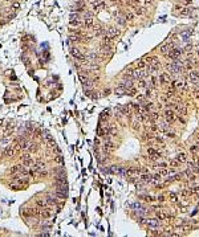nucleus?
<instances>
[{"instance_id": "31", "label": "nucleus", "mask_w": 199, "mask_h": 237, "mask_svg": "<svg viewBox=\"0 0 199 237\" xmlns=\"http://www.w3.org/2000/svg\"><path fill=\"white\" fill-rule=\"evenodd\" d=\"M137 65H138V68H139V69H143V68L146 66V61H143V60H139Z\"/></svg>"}, {"instance_id": "22", "label": "nucleus", "mask_w": 199, "mask_h": 237, "mask_svg": "<svg viewBox=\"0 0 199 237\" xmlns=\"http://www.w3.org/2000/svg\"><path fill=\"white\" fill-rule=\"evenodd\" d=\"M85 27H86V28L93 27V17H88V19H85Z\"/></svg>"}, {"instance_id": "52", "label": "nucleus", "mask_w": 199, "mask_h": 237, "mask_svg": "<svg viewBox=\"0 0 199 237\" xmlns=\"http://www.w3.org/2000/svg\"><path fill=\"white\" fill-rule=\"evenodd\" d=\"M159 167H161V168H166V167H167V164H166V163H159Z\"/></svg>"}, {"instance_id": "6", "label": "nucleus", "mask_w": 199, "mask_h": 237, "mask_svg": "<svg viewBox=\"0 0 199 237\" xmlns=\"http://www.w3.org/2000/svg\"><path fill=\"white\" fill-rule=\"evenodd\" d=\"M118 33H119V32H118V29H117V28H114V27H110V28H108V29H106V34H108L110 39L115 37Z\"/></svg>"}, {"instance_id": "18", "label": "nucleus", "mask_w": 199, "mask_h": 237, "mask_svg": "<svg viewBox=\"0 0 199 237\" xmlns=\"http://www.w3.org/2000/svg\"><path fill=\"white\" fill-rule=\"evenodd\" d=\"M159 81H161V82H170V77L166 73H163V74L159 76Z\"/></svg>"}, {"instance_id": "13", "label": "nucleus", "mask_w": 199, "mask_h": 237, "mask_svg": "<svg viewBox=\"0 0 199 237\" xmlns=\"http://www.w3.org/2000/svg\"><path fill=\"white\" fill-rule=\"evenodd\" d=\"M157 217H158L159 220H166V219H167L169 216H167V213H165L163 211H161V209H159L158 212H157Z\"/></svg>"}, {"instance_id": "3", "label": "nucleus", "mask_w": 199, "mask_h": 237, "mask_svg": "<svg viewBox=\"0 0 199 237\" xmlns=\"http://www.w3.org/2000/svg\"><path fill=\"white\" fill-rule=\"evenodd\" d=\"M21 160H23L24 166H32V164H33V159H32V156H31L29 154L21 155Z\"/></svg>"}, {"instance_id": "40", "label": "nucleus", "mask_w": 199, "mask_h": 237, "mask_svg": "<svg viewBox=\"0 0 199 237\" xmlns=\"http://www.w3.org/2000/svg\"><path fill=\"white\" fill-rule=\"evenodd\" d=\"M0 143H3V144H8V143H9V139L7 138V135H5L3 139H0Z\"/></svg>"}, {"instance_id": "17", "label": "nucleus", "mask_w": 199, "mask_h": 237, "mask_svg": "<svg viewBox=\"0 0 199 237\" xmlns=\"http://www.w3.org/2000/svg\"><path fill=\"white\" fill-rule=\"evenodd\" d=\"M114 93L118 94V95H122V94H126V89H124V87H121V86H117Z\"/></svg>"}, {"instance_id": "53", "label": "nucleus", "mask_w": 199, "mask_h": 237, "mask_svg": "<svg viewBox=\"0 0 199 237\" xmlns=\"http://www.w3.org/2000/svg\"><path fill=\"white\" fill-rule=\"evenodd\" d=\"M157 199H158L159 201H163V200H165V196H158Z\"/></svg>"}, {"instance_id": "20", "label": "nucleus", "mask_w": 199, "mask_h": 237, "mask_svg": "<svg viewBox=\"0 0 199 237\" xmlns=\"http://www.w3.org/2000/svg\"><path fill=\"white\" fill-rule=\"evenodd\" d=\"M138 174H141L139 168H130V170H128V175H138Z\"/></svg>"}, {"instance_id": "24", "label": "nucleus", "mask_w": 199, "mask_h": 237, "mask_svg": "<svg viewBox=\"0 0 199 237\" xmlns=\"http://www.w3.org/2000/svg\"><path fill=\"white\" fill-rule=\"evenodd\" d=\"M190 13H191V8H183V9H181V15L182 16H187Z\"/></svg>"}, {"instance_id": "48", "label": "nucleus", "mask_w": 199, "mask_h": 237, "mask_svg": "<svg viewBox=\"0 0 199 237\" xmlns=\"http://www.w3.org/2000/svg\"><path fill=\"white\" fill-rule=\"evenodd\" d=\"M159 174H161V176H162V175H169V171H167V170H165V168H162Z\"/></svg>"}, {"instance_id": "2", "label": "nucleus", "mask_w": 199, "mask_h": 237, "mask_svg": "<svg viewBox=\"0 0 199 237\" xmlns=\"http://www.w3.org/2000/svg\"><path fill=\"white\" fill-rule=\"evenodd\" d=\"M17 152H19V151L13 147V144H9V146L4 150V155H5V156H9V158H13Z\"/></svg>"}, {"instance_id": "54", "label": "nucleus", "mask_w": 199, "mask_h": 237, "mask_svg": "<svg viewBox=\"0 0 199 237\" xmlns=\"http://www.w3.org/2000/svg\"><path fill=\"white\" fill-rule=\"evenodd\" d=\"M153 0H146V3H151Z\"/></svg>"}, {"instance_id": "7", "label": "nucleus", "mask_w": 199, "mask_h": 237, "mask_svg": "<svg viewBox=\"0 0 199 237\" xmlns=\"http://www.w3.org/2000/svg\"><path fill=\"white\" fill-rule=\"evenodd\" d=\"M146 224H147L150 228H158L159 227V220H157V219H149V220H146Z\"/></svg>"}, {"instance_id": "46", "label": "nucleus", "mask_w": 199, "mask_h": 237, "mask_svg": "<svg viewBox=\"0 0 199 237\" xmlns=\"http://www.w3.org/2000/svg\"><path fill=\"white\" fill-rule=\"evenodd\" d=\"M170 200H171V201H177V200H178V199H177V195L171 192V194H170Z\"/></svg>"}, {"instance_id": "43", "label": "nucleus", "mask_w": 199, "mask_h": 237, "mask_svg": "<svg viewBox=\"0 0 199 237\" xmlns=\"http://www.w3.org/2000/svg\"><path fill=\"white\" fill-rule=\"evenodd\" d=\"M146 85H147V84H146L145 81H143V78H142V80H139V84H138L139 87H146Z\"/></svg>"}, {"instance_id": "56", "label": "nucleus", "mask_w": 199, "mask_h": 237, "mask_svg": "<svg viewBox=\"0 0 199 237\" xmlns=\"http://www.w3.org/2000/svg\"><path fill=\"white\" fill-rule=\"evenodd\" d=\"M198 53H199V52H198Z\"/></svg>"}, {"instance_id": "30", "label": "nucleus", "mask_w": 199, "mask_h": 237, "mask_svg": "<svg viewBox=\"0 0 199 237\" xmlns=\"http://www.w3.org/2000/svg\"><path fill=\"white\" fill-rule=\"evenodd\" d=\"M71 20H80V13L78 12H74L71 15Z\"/></svg>"}, {"instance_id": "4", "label": "nucleus", "mask_w": 199, "mask_h": 237, "mask_svg": "<svg viewBox=\"0 0 199 237\" xmlns=\"http://www.w3.org/2000/svg\"><path fill=\"white\" fill-rule=\"evenodd\" d=\"M147 154H149V156H150L151 160H155V159H159V158H161V154L157 150H154V148H147Z\"/></svg>"}, {"instance_id": "5", "label": "nucleus", "mask_w": 199, "mask_h": 237, "mask_svg": "<svg viewBox=\"0 0 199 237\" xmlns=\"http://www.w3.org/2000/svg\"><path fill=\"white\" fill-rule=\"evenodd\" d=\"M146 74H147V72H143V70H133V77L134 78H137V80H142L143 77H146Z\"/></svg>"}, {"instance_id": "34", "label": "nucleus", "mask_w": 199, "mask_h": 237, "mask_svg": "<svg viewBox=\"0 0 199 237\" xmlns=\"http://www.w3.org/2000/svg\"><path fill=\"white\" fill-rule=\"evenodd\" d=\"M110 41H111V39L108 36V34H106V36L104 37V44H105V45H109V44H110Z\"/></svg>"}, {"instance_id": "14", "label": "nucleus", "mask_w": 199, "mask_h": 237, "mask_svg": "<svg viewBox=\"0 0 199 237\" xmlns=\"http://www.w3.org/2000/svg\"><path fill=\"white\" fill-rule=\"evenodd\" d=\"M36 203H37V205H39V207H41V208L48 207V203H47V200H45V199H37Z\"/></svg>"}, {"instance_id": "35", "label": "nucleus", "mask_w": 199, "mask_h": 237, "mask_svg": "<svg viewBox=\"0 0 199 237\" xmlns=\"http://www.w3.org/2000/svg\"><path fill=\"white\" fill-rule=\"evenodd\" d=\"M109 113H110V110H109V109H106V110H104V111H102V114H101V118H102V119H104L105 117H109Z\"/></svg>"}, {"instance_id": "44", "label": "nucleus", "mask_w": 199, "mask_h": 237, "mask_svg": "<svg viewBox=\"0 0 199 237\" xmlns=\"http://www.w3.org/2000/svg\"><path fill=\"white\" fill-rule=\"evenodd\" d=\"M115 134H117V130H115L114 127L109 129V135H115Z\"/></svg>"}, {"instance_id": "55", "label": "nucleus", "mask_w": 199, "mask_h": 237, "mask_svg": "<svg viewBox=\"0 0 199 237\" xmlns=\"http://www.w3.org/2000/svg\"><path fill=\"white\" fill-rule=\"evenodd\" d=\"M186 1H187V3H190V0H186Z\"/></svg>"}, {"instance_id": "15", "label": "nucleus", "mask_w": 199, "mask_h": 237, "mask_svg": "<svg viewBox=\"0 0 199 237\" xmlns=\"http://www.w3.org/2000/svg\"><path fill=\"white\" fill-rule=\"evenodd\" d=\"M113 148H114V143H113V142H110V140H106V142H105V150L111 151Z\"/></svg>"}, {"instance_id": "29", "label": "nucleus", "mask_w": 199, "mask_h": 237, "mask_svg": "<svg viewBox=\"0 0 199 237\" xmlns=\"http://www.w3.org/2000/svg\"><path fill=\"white\" fill-rule=\"evenodd\" d=\"M115 20L118 21V24H119V25H125V24H126V19H125V17H117Z\"/></svg>"}, {"instance_id": "19", "label": "nucleus", "mask_w": 199, "mask_h": 237, "mask_svg": "<svg viewBox=\"0 0 199 237\" xmlns=\"http://www.w3.org/2000/svg\"><path fill=\"white\" fill-rule=\"evenodd\" d=\"M172 86H174V87H178V89H183L186 85H185V82H183V81H175V82L172 84Z\"/></svg>"}, {"instance_id": "41", "label": "nucleus", "mask_w": 199, "mask_h": 237, "mask_svg": "<svg viewBox=\"0 0 199 237\" xmlns=\"http://www.w3.org/2000/svg\"><path fill=\"white\" fill-rule=\"evenodd\" d=\"M41 134H43V133H41L40 129H35V137H36V138L41 137Z\"/></svg>"}, {"instance_id": "28", "label": "nucleus", "mask_w": 199, "mask_h": 237, "mask_svg": "<svg viewBox=\"0 0 199 237\" xmlns=\"http://www.w3.org/2000/svg\"><path fill=\"white\" fill-rule=\"evenodd\" d=\"M189 170L192 171V172H198V167H196L194 163H190V164H189Z\"/></svg>"}, {"instance_id": "49", "label": "nucleus", "mask_w": 199, "mask_h": 237, "mask_svg": "<svg viewBox=\"0 0 199 237\" xmlns=\"http://www.w3.org/2000/svg\"><path fill=\"white\" fill-rule=\"evenodd\" d=\"M145 200H146V201H153V200H154V197H151V196H145Z\"/></svg>"}, {"instance_id": "23", "label": "nucleus", "mask_w": 199, "mask_h": 237, "mask_svg": "<svg viewBox=\"0 0 199 237\" xmlns=\"http://www.w3.org/2000/svg\"><path fill=\"white\" fill-rule=\"evenodd\" d=\"M101 52L104 54H109V53H110V48H109V45H105V44H104L102 48H101Z\"/></svg>"}, {"instance_id": "32", "label": "nucleus", "mask_w": 199, "mask_h": 237, "mask_svg": "<svg viewBox=\"0 0 199 237\" xmlns=\"http://www.w3.org/2000/svg\"><path fill=\"white\" fill-rule=\"evenodd\" d=\"M177 109H178V111L182 114V115H185V114H186V107L185 106H178Z\"/></svg>"}, {"instance_id": "25", "label": "nucleus", "mask_w": 199, "mask_h": 237, "mask_svg": "<svg viewBox=\"0 0 199 237\" xmlns=\"http://www.w3.org/2000/svg\"><path fill=\"white\" fill-rule=\"evenodd\" d=\"M69 25H71V27H80V25H81V21L80 20H71L69 21Z\"/></svg>"}, {"instance_id": "1", "label": "nucleus", "mask_w": 199, "mask_h": 237, "mask_svg": "<svg viewBox=\"0 0 199 237\" xmlns=\"http://www.w3.org/2000/svg\"><path fill=\"white\" fill-rule=\"evenodd\" d=\"M71 54L74 57V58H77V60H80V61H84V62L86 61V57H85L84 54H81V52H80L78 49H76V48H72L71 49Z\"/></svg>"}, {"instance_id": "39", "label": "nucleus", "mask_w": 199, "mask_h": 237, "mask_svg": "<svg viewBox=\"0 0 199 237\" xmlns=\"http://www.w3.org/2000/svg\"><path fill=\"white\" fill-rule=\"evenodd\" d=\"M94 32H96V34H101L102 33V28L100 27V25H97V27L94 28Z\"/></svg>"}, {"instance_id": "45", "label": "nucleus", "mask_w": 199, "mask_h": 237, "mask_svg": "<svg viewBox=\"0 0 199 237\" xmlns=\"http://www.w3.org/2000/svg\"><path fill=\"white\" fill-rule=\"evenodd\" d=\"M19 8H20V4H19V3H13V4H12V9H13V11H17Z\"/></svg>"}, {"instance_id": "50", "label": "nucleus", "mask_w": 199, "mask_h": 237, "mask_svg": "<svg viewBox=\"0 0 199 237\" xmlns=\"http://www.w3.org/2000/svg\"><path fill=\"white\" fill-rule=\"evenodd\" d=\"M135 13H137V15H141V13H142V9H141V8H135Z\"/></svg>"}, {"instance_id": "9", "label": "nucleus", "mask_w": 199, "mask_h": 237, "mask_svg": "<svg viewBox=\"0 0 199 237\" xmlns=\"http://www.w3.org/2000/svg\"><path fill=\"white\" fill-rule=\"evenodd\" d=\"M199 80V73L198 72H190V81H191V84H196Z\"/></svg>"}, {"instance_id": "27", "label": "nucleus", "mask_w": 199, "mask_h": 237, "mask_svg": "<svg viewBox=\"0 0 199 237\" xmlns=\"http://www.w3.org/2000/svg\"><path fill=\"white\" fill-rule=\"evenodd\" d=\"M141 180H142V181H147V183H150V180H151V176H150V175H142V176H141Z\"/></svg>"}, {"instance_id": "26", "label": "nucleus", "mask_w": 199, "mask_h": 237, "mask_svg": "<svg viewBox=\"0 0 199 237\" xmlns=\"http://www.w3.org/2000/svg\"><path fill=\"white\" fill-rule=\"evenodd\" d=\"M20 168L21 166H15V167L11 168V174H17V172H20Z\"/></svg>"}, {"instance_id": "16", "label": "nucleus", "mask_w": 199, "mask_h": 237, "mask_svg": "<svg viewBox=\"0 0 199 237\" xmlns=\"http://www.w3.org/2000/svg\"><path fill=\"white\" fill-rule=\"evenodd\" d=\"M80 80H81V82L84 84V86H90V82H89L88 77H85V76H82V74H80Z\"/></svg>"}, {"instance_id": "21", "label": "nucleus", "mask_w": 199, "mask_h": 237, "mask_svg": "<svg viewBox=\"0 0 199 237\" xmlns=\"http://www.w3.org/2000/svg\"><path fill=\"white\" fill-rule=\"evenodd\" d=\"M177 160H178L179 163H183V162H186V155H185L183 152L178 154V155H177Z\"/></svg>"}, {"instance_id": "47", "label": "nucleus", "mask_w": 199, "mask_h": 237, "mask_svg": "<svg viewBox=\"0 0 199 237\" xmlns=\"http://www.w3.org/2000/svg\"><path fill=\"white\" fill-rule=\"evenodd\" d=\"M159 118V114L158 113H151V119L155 121V119H158Z\"/></svg>"}, {"instance_id": "33", "label": "nucleus", "mask_w": 199, "mask_h": 237, "mask_svg": "<svg viewBox=\"0 0 199 237\" xmlns=\"http://www.w3.org/2000/svg\"><path fill=\"white\" fill-rule=\"evenodd\" d=\"M133 17H134V15H133L132 12H128V13L125 15V19H126V21H128V20H133Z\"/></svg>"}, {"instance_id": "8", "label": "nucleus", "mask_w": 199, "mask_h": 237, "mask_svg": "<svg viewBox=\"0 0 199 237\" xmlns=\"http://www.w3.org/2000/svg\"><path fill=\"white\" fill-rule=\"evenodd\" d=\"M165 118H166V121H167V122H170V123H171L172 121L175 119V115H174V113H172L171 110H166V111H165Z\"/></svg>"}, {"instance_id": "10", "label": "nucleus", "mask_w": 199, "mask_h": 237, "mask_svg": "<svg viewBox=\"0 0 199 237\" xmlns=\"http://www.w3.org/2000/svg\"><path fill=\"white\" fill-rule=\"evenodd\" d=\"M171 49H172V44H163L162 47H161V52L163 54H167Z\"/></svg>"}, {"instance_id": "11", "label": "nucleus", "mask_w": 199, "mask_h": 237, "mask_svg": "<svg viewBox=\"0 0 199 237\" xmlns=\"http://www.w3.org/2000/svg\"><path fill=\"white\" fill-rule=\"evenodd\" d=\"M47 203L48 205H52V204H57V199H56V196L54 195H47Z\"/></svg>"}, {"instance_id": "51", "label": "nucleus", "mask_w": 199, "mask_h": 237, "mask_svg": "<svg viewBox=\"0 0 199 237\" xmlns=\"http://www.w3.org/2000/svg\"><path fill=\"white\" fill-rule=\"evenodd\" d=\"M166 135H167L169 138H174V137H175V135H174V133H167Z\"/></svg>"}, {"instance_id": "37", "label": "nucleus", "mask_w": 199, "mask_h": 237, "mask_svg": "<svg viewBox=\"0 0 199 237\" xmlns=\"http://www.w3.org/2000/svg\"><path fill=\"white\" fill-rule=\"evenodd\" d=\"M54 162H56V163H58V164H61V163H62V162H64V160H62V156H60V155H57V156L54 158Z\"/></svg>"}, {"instance_id": "38", "label": "nucleus", "mask_w": 199, "mask_h": 237, "mask_svg": "<svg viewBox=\"0 0 199 237\" xmlns=\"http://www.w3.org/2000/svg\"><path fill=\"white\" fill-rule=\"evenodd\" d=\"M170 166H171V167H178L179 162L177 160V159H175V160H170Z\"/></svg>"}, {"instance_id": "12", "label": "nucleus", "mask_w": 199, "mask_h": 237, "mask_svg": "<svg viewBox=\"0 0 199 237\" xmlns=\"http://www.w3.org/2000/svg\"><path fill=\"white\" fill-rule=\"evenodd\" d=\"M21 212H23L24 216H27V217L28 216H33L35 215V208H24Z\"/></svg>"}, {"instance_id": "42", "label": "nucleus", "mask_w": 199, "mask_h": 237, "mask_svg": "<svg viewBox=\"0 0 199 237\" xmlns=\"http://www.w3.org/2000/svg\"><path fill=\"white\" fill-rule=\"evenodd\" d=\"M84 17H85V19H88V17H93V13H92L90 11H86V12H84Z\"/></svg>"}, {"instance_id": "36", "label": "nucleus", "mask_w": 199, "mask_h": 237, "mask_svg": "<svg viewBox=\"0 0 199 237\" xmlns=\"http://www.w3.org/2000/svg\"><path fill=\"white\" fill-rule=\"evenodd\" d=\"M159 129H161V130H163V131H165V130H167V127H169V125H167V123H159Z\"/></svg>"}]
</instances>
